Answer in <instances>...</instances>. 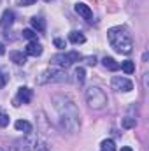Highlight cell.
Returning <instances> with one entry per match:
<instances>
[{"instance_id": "1", "label": "cell", "mask_w": 149, "mask_h": 151, "mask_svg": "<svg viewBox=\"0 0 149 151\" xmlns=\"http://www.w3.org/2000/svg\"><path fill=\"white\" fill-rule=\"evenodd\" d=\"M53 102H54V107L60 116L62 128L67 130L69 134H75L79 128V111H77L75 104L67 97H54Z\"/></svg>"}, {"instance_id": "2", "label": "cell", "mask_w": 149, "mask_h": 151, "mask_svg": "<svg viewBox=\"0 0 149 151\" xmlns=\"http://www.w3.org/2000/svg\"><path fill=\"white\" fill-rule=\"evenodd\" d=\"M107 39L111 42V46L114 47L116 53H121V55H130L132 49H133V42L132 37L128 34V30L125 27H114L107 30Z\"/></svg>"}, {"instance_id": "3", "label": "cell", "mask_w": 149, "mask_h": 151, "mask_svg": "<svg viewBox=\"0 0 149 151\" xmlns=\"http://www.w3.org/2000/svg\"><path fill=\"white\" fill-rule=\"evenodd\" d=\"M86 102H88V106L91 109L100 111V109H104L109 104V99H107V95H105L104 90H100L98 86H91L86 91Z\"/></svg>"}, {"instance_id": "4", "label": "cell", "mask_w": 149, "mask_h": 151, "mask_svg": "<svg viewBox=\"0 0 149 151\" xmlns=\"http://www.w3.org/2000/svg\"><path fill=\"white\" fill-rule=\"evenodd\" d=\"M67 81H69L67 72H65L62 67H56V65L46 69V70L37 77L39 84H46V83H67Z\"/></svg>"}, {"instance_id": "5", "label": "cell", "mask_w": 149, "mask_h": 151, "mask_svg": "<svg viewBox=\"0 0 149 151\" xmlns=\"http://www.w3.org/2000/svg\"><path fill=\"white\" fill-rule=\"evenodd\" d=\"M82 60V56L77 53V51H65V53H58V55H53L51 56V63L56 65V67H62V69H67L70 65H74L75 62Z\"/></svg>"}, {"instance_id": "6", "label": "cell", "mask_w": 149, "mask_h": 151, "mask_svg": "<svg viewBox=\"0 0 149 151\" xmlns=\"http://www.w3.org/2000/svg\"><path fill=\"white\" fill-rule=\"evenodd\" d=\"M111 86H112V90H116V91H132L133 83L130 79L123 77V76H114L111 79Z\"/></svg>"}, {"instance_id": "7", "label": "cell", "mask_w": 149, "mask_h": 151, "mask_svg": "<svg viewBox=\"0 0 149 151\" xmlns=\"http://www.w3.org/2000/svg\"><path fill=\"white\" fill-rule=\"evenodd\" d=\"M14 23V12L11 9H5L0 16V28H9Z\"/></svg>"}, {"instance_id": "8", "label": "cell", "mask_w": 149, "mask_h": 151, "mask_svg": "<svg viewBox=\"0 0 149 151\" xmlns=\"http://www.w3.org/2000/svg\"><path fill=\"white\" fill-rule=\"evenodd\" d=\"M25 55H30V56H40L42 55V46L39 44L37 40H30L25 47Z\"/></svg>"}, {"instance_id": "9", "label": "cell", "mask_w": 149, "mask_h": 151, "mask_svg": "<svg viewBox=\"0 0 149 151\" xmlns=\"http://www.w3.org/2000/svg\"><path fill=\"white\" fill-rule=\"evenodd\" d=\"M75 12L88 21H91V18H93V12H91L90 5H86V4H75Z\"/></svg>"}, {"instance_id": "10", "label": "cell", "mask_w": 149, "mask_h": 151, "mask_svg": "<svg viewBox=\"0 0 149 151\" xmlns=\"http://www.w3.org/2000/svg\"><path fill=\"white\" fill-rule=\"evenodd\" d=\"M14 127H16V130L23 132V134H27V135H30V134H32V130H34L32 123H30V121H27V119H18V121L14 123Z\"/></svg>"}, {"instance_id": "11", "label": "cell", "mask_w": 149, "mask_h": 151, "mask_svg": "<svg viewBox=\"0 0 149 151\" xmlns=\"http://www.w3.org/2000/svg\"><path fill=\"white\" fill-rule=\"evenodd\" d=\"M9 58L11 62H14L16 65H25L27 63V55L23 51H11L9 53Z\"/></svg>"}, {"instance_id": "12", "label": "cell", "mask_w": 149, "mask_h": 151, "mask_svg": "<svg viewBox=\"0 0 149 151\" xmlns=\"http://www.w3.org/2000/svg\"><path fill=\"white\" fill-rule=\"evenodd\" d=\"M18 100L23 102V104H30V100H32V90L27 88V86L19 88L18 90Z\"/></svg>"}, {"instance_id": "13", "label": "cell", "mask_w": 149, "mask_h": 151, "mask_svg": "<svg viewBox=\"0 0 149 151\" xmlns=\"http://www.w3.org/2000/svg\"><path fill=\"white\" fill-rule=\"evenodd\" d=\"M102 65L107 69V70H111V72H116V70H119V63L111 58V56H105V58H102Z\"/></svg>"}, {"instance_id": "14", "label": "cell", "mask_w": 149, "mask_h": 151, "mask_svg": "<svg viewBox=\"0 0 149 151\" xmlns=\"http://www.w3.org/2000/svg\"><path fill=\"white\" fill-rule=\"evenodd\" d=\"M30 25H32V30H35V32H44L46 30V21L39 16H34L30 19Z\"/></svg>"}, {"instance_id": "15", "label": "cell", "mask_w": 149, "mask_h": 151, "mask_svg": "<svg viewBox=\"0 0 149 151\" xmlns=\"http://www.w3.org/2000/svg\"><path fill=\"white\" fill-rule=\"evenodd\" d=\"M69 40H70L72 44H84V42H86V37H84V34L74 30V32L69 34Z\"/></svg>"}, {"instance_id": "16", "label": "cell", "mask_w": 149, "mask_h": 151, "mask_svg": "<svg viewBox=\"0 0 149 151\" xmlns=\"http://www.w3.org/2000/svg\"><path fill=\"white\" fill-rule=\"evenodd\" d=\"M119 69H121L125 74H133V72H135V63H133L132 60H126V62H123V63L119 65Z\"/></svg>"}, {"instance_id": "17", "label": "cell", "mask_w": 149, "mask_h": 151, "mask_svg": "<svg viewBox=\"0 0 149 151\" xmlns=\"http://www.w3.org/2000/svg\"><path fill=\"white\" fill-rule=\"evenodd\" d=\"M100 150L102 151H116V142L112 139H104L102 144H100Z\"/></svg>"}, {"instance_id": "18", "label": "cell", "mask_w": 149, "mask_h": 151, "mask_svg": "<svg viewBox=\"0 0 149 151\" xmlns=\"http://www.w3.org/2000/svg\"><path fill=\"white\" fill-rule=\"evenodd\" d=\"M74 76H75V81H77L79 84H82V83L86 81V70H84V67H77L74 70Z\"/></svg>"}, {"instance_id": "19", "label": "cell", "mask_w": 149, "mask_h": 151, "mask_svg": "<svg viewBox=\"0 0 149 151\" xmlns=\"http://www.w3.org/2000/svg\"><path fill=\"white\" fill-rule=\"evenodd\" d=\"M121 125H123L125 128H135L137 119H135V118H132V116H126V118H123V119H121Z\"/></svg>"}, {"instance_id": "20", "label": "cell", "mask_w": 149, "mask_h": 151, "mask_svg": "<svg viewBox=\"0 0 149 151\" xmlns=\"http://www.w3.org/2000/svg\"><path fill=\"white\" fill-rule=\"evenodd\" d=\"M21 35H23V39H27V40H37V34H35V30H32V28H25V30L21 32Z\"/></svg>"}, {"instance_id": "21", "label": "cell", "mask_w": 149, "mask_h": 151, "mask_svg": "<svg viewBox=\"0 0 149 151\" xmlns=\"http://www.w3.org/2000/svg\"><path fill=\"white\" fill-rule=\"evenodd\" d=\"M7 125H9V116L0 113V128H4V127H7Z\"/></svg>"}, {"instance_id": "22", "label": "cell", "mask_w": 149, "mask_h": 151, "mask_svg": "<svg viewBox=\"0 0 149 151\" xmlns=\"http://www.w3.org/2000/svg\"><path fill=\"white\" fill-rule=\"evenodd\" d=\"M53 44H54L56 47H60V49H65V46H67L63 39H54V40H53Z\"/></svg>"}, {"instance_id": "23", "label": "cell", "mask_w": 149, "mask_h": 151, "mask_svg": "<svg viewBox=\"0 0 149 151\" xmlns=\"http://www.w3.org/2000/svg\"><path fill=\"white\" fill-rule=\"evenodd\" d=\"M86 63H88V65H95V63H97V58H95V56H88V58H86Z\"/></svg>"}, {"instance_id": "24", "label": "cell", "mask_w": 149, "mask_h": 151, "mask_svg": "<svg viewBox=\"0 0 149 151\" xmlns=\"http://www.w3.org/2000/svg\"><path fill=\"white\" fill-rule=\"evenodd\" d=\"M4 84H5V76H4L2 72H0V88H2Z\"/></svg>"}, {"instance_id": "25", "label": "cell", "mask_w": 149, "mask_h": 151, "mask_svg": "<svg viewBox=\"0 0 149 151\" xmlns=\"http://www.w3.org/2000/svg\"><path fill=\"white\" fill-rule=\"evenodd\" d=\"M2 55H5V46H4V42H0V56Z\"/></svg>"}, {"instance_id": "26", "label": "cell", "mask_w": 149, "mask_h": 151, "mask_svg": "<svg viewBox=\"0 0 149 151\" xmlns=\"http://www.w3.org/2000/svg\"><path fill=\"white\" fill-rule=\"evenodd\" d=\"M34 2H35V0H21L23 5H30V4H34Z\"/></svg>"}, {"instance_id": "27", "label": "cell", "mask_w": 149, "mask_h": 151, "mask_svg": "<svg viewBox=\"0 0 149 151\" xmlns=\"http://www.w3.org/2000/svg\"><path fill=\"white\" fill-rule=\"evenodd\" d=\"M121 151H133L132 148H128V146H125V148H121Z\"/></svg>"}, {"instance_id": "28", "label": "cell", "mask_w": 149, "mask_h": 151, "mask_svg": "<svg viewBox=\"0 0 149 151\" xmlns=\"http://www.w3.org/2000/svg\"><path fill=\"white\" fill-rule=\"evenodd\" d=\"M44 2H51V0H44Z\"/></svg>"}, {"instance_id": "29", "label": "cell", "mask_w": 149, "mask_h": 151, "mask_svg": "<svg viewBox=\"0 0 149 151\" xmlns=\"http://www.w3.org/2000/svg\"><path fill=\"white\" fill-rule=\"evenodd\" d=\"M0 151H4V150H0Z\"/></svg>"}]
</instances>
